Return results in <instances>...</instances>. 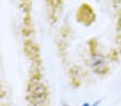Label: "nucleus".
Listing matches in <instances>:
<instances>
[{
    "instance_id": "obj_1",
    "label": "nucleus",
    "mask_w": 121,
    "mask_h": 106,
    "mask_svg": "<svg viewBox=\"0 0 121 106\" xmlns=\"http://www.w3.org/2000/svg\"><path fill=\"white\" fill-rule=\"evenodd\" d=\"M77 19L85 25H91L95 19V14L92 8L86 3L82 4L77 11Z\"/></svg>"
}]
</instances>
